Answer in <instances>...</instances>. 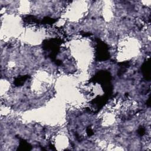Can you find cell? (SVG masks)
I'll return each mask as SVG.
<instances>
[{
	"mask_svg": "<svg viewBox=\"0 0 151 151\" xmlns=\"http://www.w3.org/2000/svg\"><path fill=\"white\" fill-rule=\"evenodd\" d=\"M142 72L144 77L147 80H150V67H149V61H146L142 65Z\"/></svg>",
	"mask_w": 151,
	"mask_h": 151,
	"instance_id": "cell-1",
	"label": "cell"
}]
</instances>
